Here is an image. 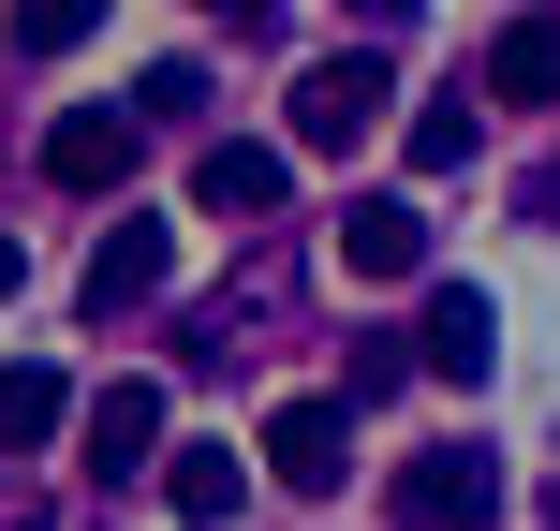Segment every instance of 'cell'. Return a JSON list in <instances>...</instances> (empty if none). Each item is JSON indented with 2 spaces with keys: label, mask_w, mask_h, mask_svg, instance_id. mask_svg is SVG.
I'll use <instances>...</instances> for the list:
<instances>
[{
  "label": "cell",
  "mask_w": 560,
  "mask_h": 531,
  "mask_svg": "<svg viewBox=\"0 0 560 531\" xmlns=\"http://www.w3.org/2000/svg\"><path fill=\"white\" fill-rule=\"evenodd\" d=\"M133 104H74V118H59V134H45V177H59V193H118V177H133Z\"/></svg>",
  "instance_id": "cell-8"
},
{
  "label": "cell",
  "mask_w": 560,
  "mask_h": 531,
  "mask_svg": "<svg viewBox=\"0 0 560 531\" xmlns=\"http://www.w3.org/2000/svg\"><path fill=\"white\" fill-rule=\"evenodd\" d=\"M384 104H398L384 45H339V59H310V74H295V148H369V134H384Z\"/></svg>",
  "instance_id": "cell-2"
},
{
  "label": "cell",
  "mask_w": 560,
  "mask_h": 531,
  "mask_svg": "<svg viewBox=\"0 0 560 531\" xmlns=\"http://www.w3.org/2000/svg\"><path fill=\"white\" fill-rule=\"evenodd\" d=\"M163 280H177V236H163V222H104V252H89V325L148 310Z\"/></svg>",
  "instance_id": "cell-9"
},
{
  "label": "cell",
  "mask_w": 560,
  "mask_h": 531,
  "mask_svg": "<svg viewBox=\"0 0 560 531\" xmlns=\"http://www.w3.org/2000/svg\"><path fill=\"white\" fill-rule=\"evenodd\" d=\"M74 443H89V473H104V487L163 473V384H148V369H118V384L74 414Z\"/></svg>",
  "instance_id": "cell-3"
},
{
  "label": "cell",
  "mask_w": 560,
  "mask_h": 531,
  "mask_svg": "<svg viewBox=\"0 0 560 531\" xmlns=\"http://www.w3.org/2000/svg\"><path fill=\"white\" fill-rule=\"evenodd\" d=\"M207 15H236V30H266V15H280V0H207Z\"/></svg>",
  "instance_id": "cell-17"
},
{
  "label": "cell",
  "mask_w": 560,
  "mask_h": 531,
  "mask_svg": "<svg viewBox=\"0 0 560 531\" xmlns=\"http://www.w3.org/2000/svg\"><path fill=\"white\" fill-rule=\"evenodd\" d=\"M472 148H487V104H472V74H457L443 104H413V118H398V163H413V177H457Z\"/></svg>",
  "instance_id": "cell-11"
},
{
  "label": "cell",
  "mask_w": 560,
  "mask_h": 531,
  "mask_svg": "<svg viewBox=\"0 0 560 531\" xmlns=\"http://www.w3.org/2000/svg\"><path fill=\"white\" fill-rule=\"evenodd\" d=\"M280 193H295V148H252V134L192 148V207L207 222H280Z\"/></svg>",
  "instance_id": "cell-4"
},
{
  "label": "cell",
  "mask_w": 560,
  "mask_h": 531,
  "mask_svg": "<svg viewBox=\"0 0 560 531\" xmlns=\"http://www.w3.org/2000/svg\"><path fill=\"white\" fill-rule=\"evenodd\" d=\"M384 517L398 531H487L502 517V443H413L384 473Z\"/></svg>",
  "instance_id": "cell-1"
},
{
  "label": "cell",
  "mask_w": 560,
  "mask_h": 531,
  "mask_svg": "<svg viewBox=\"0 0 560 531\" xmlns=\"http://www.w3.org/2000/svg\"><path fill=\"white\" fill-rule=\"evenodd\" d=\"M487 104H560V15H502L487 30Z\"/></svg>",
  "instance_id": "cell-10"
},
{
  "label": "cell",
  "mask_w": 560,
  "mask_h": 531,
  "mask_svg": "<svg viewBox=\"0 0 560 531\" xmlns=\"http://www.w3.org/2000/svg\"><path fill=\"white\" fill-rule=\"evenodd\" d=\"M384 30H413V0H354V45H384Z\"/></svg>",
  "instance_id": "cell-16"
},
{
  "label": "cell",
  "mask_w": 560,
  "mask_h": 531,
  "mask_svg": "<svg viewBox=\"0 0 560 531\" xmlns=\"http://www.w3.org/2000/svg\"><path fill=\"white\" fill-rule=\"evenodd\" d=\"M15 280H30V252H15V236H0V296H15Z\"/></svg>",
  "instance_id": "cell-18"
},
{
  "label": "cell",
  "mask_w": 560,
  "mask_h": 531,
  "mask_svg": "<svg viewBox=\"0 0 560 531\" xmlns=\"http://www.w3.org/2000/svg\"><path fill=\"white\" fill-rule=\"evenodd\" d=\"M413 369H443V384H487V369H502V310H487L472 280H443V296H428V325H413Z\"/></svg>",
  "instance_id": "cell-6"
},
{
  "label": "cell",
  "mask_w": 560,
  "mask_h": 531,
  "mask_svg": "<svg viewBox=\"0 0 560 531\" xmlns=\"http://www.w3.org/2000/svg\"><path fill=\"white\" fill-rule=\"evenodd\" d=\"M428 266V207L413 193H354L339 207V280H413Z\"/></svg>",
  "instance_id": "cell-5"
},
{
  "label": "cell",
  "mask_w": 560,
  "mask_h": 531,
  "mask_svg": "<svg viewBox=\"0 0 560 531\" xmlns=\"http://www.w3.org/2000/svg\"><path fill=\"white\" fill-rule=\"evenodd\" d=\"M177 118H207V74L192 59H148L133 74V134H177Z\"/></svg>",
  "instance_id": "cell-15"
},
{
  "label": "cell",
  "mask_w": 560,
  "mask_h": 531,
  "mask_svg": "<svg viewBox=\"0 0 560 531\" xmlns=\"http://www.w3.org/2000/svg\"><path fill=\"white\" fill-rule=\"evenodd\" d=\"M104 30V0H15V59H74Z\"/></svg>",
  "instance_id": "cell-14"
},
{
  "label": "cell",
  "mask_w": 560,
  "mask_h": 531,
  "mask_svg": "<svg viewBox=\"0 0 560 531\" xmlns=\"http://www.w3.org/2000/svg\"><path fill=\"white\" fill-rule=\"evenodd\" d=\"M59 428H74V384H59L45 355H15V369H0V458H30V443H59Z\"/></svg>",
  "instance_id": "cell-13"
},
{
  "label": "cell",
  "mask_w": 560,
  "mask_h": 531,
  "mask_svg": "<svg viewBox=\"0 0 560 531\" xmlns=\"http://www.w3.org/2000/svg\"><path fill=\"white\" fill-rule=\"evenodd\" d=\"M163 503L192 531H222L236 503H252V473H236V443H163Z\"/></svg>",
  "instance_id": "cell-12"
},
{
  "label": "cell",
  "mask_w": 560,
  "mask_h": 531,
  "mask_svg": "<svg viewBox=\"0 0 560 531\" xmlns=\"http://www.w3.org/2000/svg\"><path fill=\"white\" fill-rule=\"evenodd\" d=\"M266 473L280 487H339L354 473V414H339V399H280L266 414Z\"/></svg>",
  "instance_id": "cell-7"
}]
</instances>
